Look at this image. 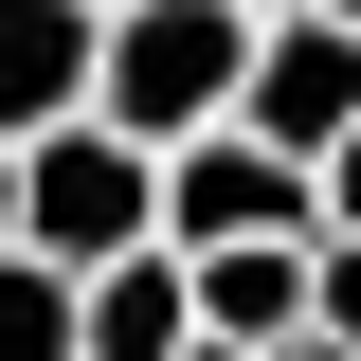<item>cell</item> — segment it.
Returning a JSON list of instances; mask_svg holds the SVG:
<instances>
[{"label":"cell","mask_w":361,"mask_h":361,"mask_svg":"<svg viewBox=\"0 0 361 361\" xmlns=\"http://www.w3.org/2000/svg\"><path fill=\"white\" fill-rule=\"evenodd\" d=\"M0 361H90V271L0 253Z\"/></svg>","instance_id":"cell-8"},{"label":"cell","mask_w":361,"mask_h":361,"mask_svg":"<svg viewBox=\"0 0 361 361\" xmlns=\"http://www.w3.org/2000/svg\"><path fill=\"white\" fill-rule=\"evenodd\" d=\"M217 325H199V253H127V271H90V361H199Z\"/></svg>","instance_id":"cell-7"},{"label":"cell","mask_w":361,"mask_h":361,"mask_svg":"<svg viewBox=\"0 0 361 361\" xmlns=\"http://www.w3.org/2000/svg\"><path fill=\"white\" fill-rule=\"evenodd\" d=\"M199 325H217V343H307V325H325V235L199 253Z\"/></svg>","instance_id":"cell-6"},{"label":"cell","mask_w":361,"mask_h":361,"mask_svg":"<svg viewBox=\"0 0 361 361\" xmlns=\"http://www.w3.org/2000/svg\"><path fill=\"white\" fill-rule=\"evenodd\" d=\"M307 18H361V0H307Z\"/></svg>","instance_id":"cell-14"},{"label":"cell","mask_w":361,"mask_h":361,"mask_svg":"<svg viewBox=\"0 0 361 361\" xmlns=\"http://www.w3.org/2000/svg\"><path fill=\"white\" fill-rule=\"evenodd\" d=\"M325 235H361V127L325 145Z\"/></svg>","instance_id":"cell-10"},{"label":"cell","mask_w":361,"mask_h":361,"mask_svg":"<svg viewBox=\"0 0 361 361\" xmlns=\"http://www.w3.org/2000/svg\"><path fill=\"white\" fill-rule=\"evenodd\" d=\"M253 145H289V163H325V145L361 127V18H271L253 54V109H235Z\"/></svg>","instance_id":"cell-5"},{"label":"cell","mask_w":361,"mask_h":361,"mask_svg":"<svg viewBox=\"0 0 361 361\" xmlns=\"http://www.w3.org/2000/svg\"><path fill=\"white\" fill-rule=\"evenodd\" d=\"M18 253H54V271H127V253H163V145H127L109 109L54 127V145H37V199H18Z\"/></svg>","instance_id":"cell-2"},{"label":"cell","mask_w":361,"mask_h":361,"mask_svg":"<svg viewBox=\"0 0 361 361\" xmlns=\"http://www.w3.org/2000/svg\"><path fill=\"white\" fill-rule=\"evenodd\" d=\"M253 18H307V0H253Z\"/></svg>","instance_id":"cell-13"},{"label":"cell","mask_w":361,"mask_h":361,"mask_svg":"<svg viewBox=\"0 0 361 361\" xmlns=\"http://www.w3.org/2000/svg\"><path fill=\"white\" fill-rule=\"evenodd\" d=\"M163 235L180 253L325 235V163H289V145H253V127H199V145H163Z\"/></svg>","instance_id":"cell-3"},{"label":"cell","mask_w":361,"mask_h":361,"mask_svg":"<svg viewBox=\"0 0 361 361\" xmlns=\"http://www.w3.org/2000/svg\"><path fill=\"white\" fill-rule=\"evenodd\" d=\"M325 325L361 343V235H325Z\"/></svg>","instance_id":"cell-9"},{"label":"cell","mask_w":361,"mask_h":361,"mask_svg":"<svg viewBox=\"0 0 361 361\" xmlns=\"http://www.w3.org/2000/svg\"><path fill=\"white\" fill-rule=\"evenodd\" d=\"M271 361H361V343H343V325H307V343H271Z\"/></svg>","instance_id":"cell-12"},{"label":"cell","mask_w":361,"mask_h":361,"mask_svg":"<svg viewBox=\"0 0 361 361\" xmlns=\"http://www.w3.org/2000/svg\"><path fill=\"white\" fill-rule=\"evenodd\" d=\"M18 199H37V145L0 127V253H18Z\"/></svg>","instance_id":"cell-11"},{"label":"cell","mask_w":361,"mask_h":361,"mask_svg":"<svg viewBox=\"0 0 361 361\" xmlns=\"http://www.w3.org/2000/svg\"><path fill=\"white\" fill-rule=\"evenodd\" d=\"M109 109V0H0V127L54 145Z\"/></svg>","instance_id":"cell-4"},{"label":"cell","mask_w":361,"mask_h":361,"mask_svg":"<svg viewBox=\"0 0 361 361\" xmlns=\"http://www.w3.org/2000/svg\"><path fill=\"white\" fill-rule=\"evenodd\" d=\"M253 54H271L253 0H109V127L127 145L235 127V109H253Z\"/></svg>","instance_id":"cell-1"}]
</instances>
